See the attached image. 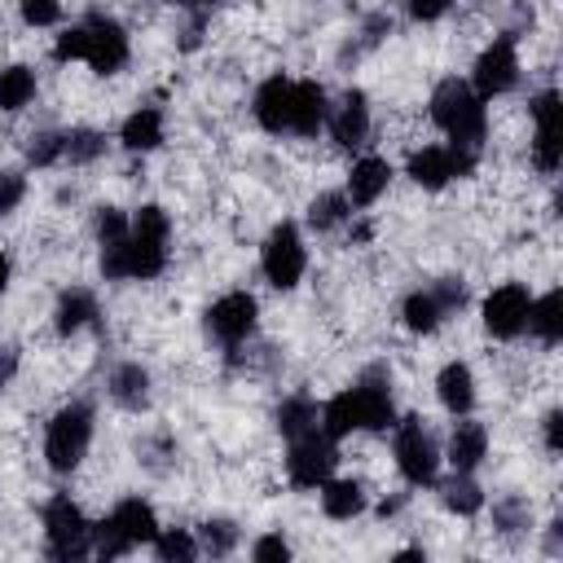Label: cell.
Returning a JSON list of instances; mask_svg holds the SVG:
<instances>
[{
  "mask_svg": "<svg viewBox=\"0 0 563 563\" xmlns=\"http://www.w3.org/2000/svg\"><path fill=\"white\" fill-rule=\"evenodd\" d=\"M435 391H440V405L449 413H471V405H475V378H471V369L462 361H453V365L440 369Z\"/></svg>",
  "mask_w": 563,
  "mask_h": 563,
  "instance_id": "obj_20",
  "label": "cell"
},
{
  "mask_svg": "<svg viewBox=\"0 0 563 563\" xmlns=\"http://www.w3.org/2000/svg\"><path fill=\"white\" fill-rule=\"evenodd\" d=\"M396 466L409 484H431L435 479L440 453H435V440L427 435V427L418 418L396 422Z\"/></svg>",
  "mask_w": 563,
  "mask_h": 563,
  "instance_id": "obj_8",
  "label": "cell"
},
{
  "mask_svg": "<svg viewBox=\"0 0 563 563\" xmlns=\"http://www.w3.org/2000/svg\"><path fill=\"white\" fill-rule=\"evenodd\" d=\"M400 312H405V325H409L413 334H431V330L444 321V308H440V299H435L431 290H413Z\"/></svg>",
  "mask_w": 563,
  "mask_h": 563,
  "instance_id": "obj_28",
  "label": "cell"
},
{
  "mask_svg": "<svg viewBox=\"0 0 563 563\" xmlns=\"http://www.w3.org/2000/svg\"><path fill=\"white\" fill-rule=\"evenodd\" d=\"M35 97V70L31 66H4L0 70V110H22Z\"/></svg>",
  "mask_w": 563,
  "mask_h": 563,
  "instance_id": "obj_29",
  "label": "cell"
},
{
  "mask_svg": "<svg viewBox=\"0 0 563 563\" xmlns=\"http://www.w3.org/2000/svg\"><path fill=\"white\" fill-rule=\"evenodd\" d=\"M449 9V0H409V13L418 18V22H431V18H440Z\"/></svg>",
  "mask_w": 563,
  "mask_h": 563,
  "instance_id": "obj_43",
  "label": "cell"
},
{
  "mask_svg": "<svg viewBox=\"0 0 563 563\" xmlns=\"http://www.w3.org/2000/svg\"><path fill=\"white\" fill-rule=\"evenodd\" d=\"M132 233H145V238H163L167 242V233H172V220H167V211L163 207H141L136 216H132Z\"/></svg>",
  "mask_w": 563,
  "mask_h": 563,
  "instance_id": "obj_34",
  "label": "cell"
},
{
  "mask_svg": "<svg viewBox=\"0 0 563 563\" xmlns=\"http://www.w3.org/2000/svg\"><path fill=\"white\" fill-rule=\"evenodd\" d=\"M317 418H321V409H317L308 396H290V400L277 405V431H282L286 440H299V435L317 431Z\"/></svg>",
  "mask_w": 563,
  "mask_h": 563,
  "instance_id": "obj_27",
  "label": "cell"
},
{
  "mask_svg": "<svg viewBox=\"0 0 563 563\" xmlns=\"http://www.w3.org/2000/svg\"><path fill=\"white\" fill-rule=\"evenodd\" d=\"M92 317H97V299H92V290H66L62 299H57V312H53V325H57V334H79L84 325H92Z\"/></svg>",
  "mask_w": 563,
  "mask_h": 563,
  "instance_id": "obj_23",
  "label": "cell"
},
{
  "mask_svg": "<svg viewBox=\"0 0 563 563\" xmlns=\"http://www.w3.org/2000/svg\"><path fill=\"white\" fill-rule=\"evenodd\" d=\"M26 158H31L35 167L57 163V158H62V132H35L31 145H26Z\"/></svg>",
  "mask_w": 563,
  "mask_h": 563,
  "instance_id": "obj_35",
  "label": "cell"
},
{
  "mask_svg": "<svg viewBox=\"0 0 563 563\" xmlns=\"http://www.w3.org/2000/svg\"><path fill=\"white\" fill-rule=\"evenodd\" d=\"M84 35H88L84 62H88L97 75H114V70L128 62V35H123L119 22H110V18H88V22H84Z\"/></svg>",
  "mask_w": 563,
  "mask_h": 563,
  "instance_id": "obj_15",
  "label": "cell"
},
{
  "mask_svg": "<svg viewBox=\"0 0 563 563\" xmlns=\"http://www.w3.org/2000/svg\"><path fill=\"white\" fill-rule=\"evenodd\" d=\"M347 194H321V198H312V207H308V220L317 224V229H334L339 220H347Z\"/></svg>",
  "mask_w": 563,
  "mask_h": 563,
  "instance_id": "obj_33",
  "label": "cell"
},
{
  "mask_svg": "<svg viewBox=\"0 0 563 563\" xmlns=\"http://www.w3.org/2000/svg\"><path fill=\"white\" fill-rule=\"evenodd\" d=\"M84 44H88L84 26H70L66 35H57V44H53V57H57V62H75V57H84Z\"/></svg>",
  "mask_w": 563,
  "mask_h": 563,
  "instance_id": "obj_39",
  "label": "cell"
},
{
  "mask_svg": "<svg viewBox=\"0 0 563 563\" xmlns=\"http://www.w3.org/2000/svg\"><path fill=\"white\" fill-rule=\"evenodd\" d=\"M330 119V106H325V88L317 79H299L295 84V97H290V132L299 136H317Z\"/></svg>",
  "mask_w": 563,
  "mask_h": 563,
  "instance_id": "obj_17",
  "label": "cell"
},
{
  "mask_svg": "<svg viewBox=\"0 0 563 563\" xmlns=\"http://www.w3.org/2000/svg\"><path fill=\"white\" fill-rule=\"evenodd\" d=\"M484 449H488V431L479 422H457L453 427V435H449V462H453V471H475L479 457H484Z\"/></svg>",
  "mask_w": 563,
  "mask_h": 563,
  "instance_id": "obj_21",
  "label": "cell"
},
{
  "mask_svg": "<svg viewBox=\"0 0 563 563\" xmlns=\"http://www.w3.org/2000/svg\"><path fill=\"white\" fill-rule=\"evenodd\" d=\"M154 550H158L163 563H189L198 554V541L185 528H158L154 532Z\"/></svg>",
  "mask_w": 563,
  "mask_h": 563,
  "instance_id": "obj_31",
  "label": "cell"
},
{
  "mask_svg": "<svg viewBox=\"0 0 563 563\" xmlns=\"http://www.w3.org/2000/svg\"><path fill=\"white\" fill-rule=\"evenodd\" d=\"M365 132H369V106H365L361 92H347V97L339 101V110L330 114V136L352 150V145L365 141Z\"/></svg>",
  "mask_w": 563,
  "mask_h": 563,
  "instance_id": "obj_18",
  "label": "cell"
},
{
  "mask_svg": "<svg viewBox=\"0 0 563 563\" xmlns=\"http://www.w3.org/2000/svg\"><path fill=\"white\" fill-rule=\"evenodd\" d=\"M255 317H260V303H255V295H246V290H229V295H220L211 308H207V330L220 339V343H242L251 330H255Z\"/></svg>",
  "mask_w": 563,
  "mask_h": 563,
  "instance_id": "obj_13",
  "label": "cell"
},
{
  "mask_svg": "<svg viewBox=\"0 0 563 563\" xmlns=\"http://www.w3.org/2000/svg\"><path fill=\"white\" fill-rule=\"evenodd\" d=\"M528 308H532V295L519 282H506L484 299V330L493 339H515L528 330Z\"/></svg>",
  "mask_w": 563,
  "mask_h": 563,
  "instance_id": "obj_10",
  "label": "cell"
},
{
  "mask_svg": "<svg viewBox=\"0 0 563 563\" xmlns=\"http://www.w3.org/2000/svg\"><path fill=\"white\" fill-rule=\"evenodd\" d=\"M396 427V405H391V391L383 378H365L347 391H339L325 409H321V431L330 440L347 435V431H387Z\"/></svg>",
  "mask_w": 563,
  "mask_h": 563,
  "instance_id": "obj_1",
  "label": "cell"
},
{
  "mask_svg": "<svg viewBox=\"0 0 563 563\" xmlns=\"http://www.w3.org/2000/svg\"><path fill=\"white\" fill-rule=\"evenodd\" d=\"M101 150H106V136L92 132V128H70V132H62V158H66V163H92Z\"/></svg>",
  "mask_w": 563,
  "mask_h": 563,
  "instance_id": "obj_30",
  "label": "cell"
},
{
  "mask_svg": "<svg viewBox=\"0 0 563 563\" xmlns=\"http://www.w3.org/2000/svg\"><path fill=\"white\" fill-rule=\"evenodd\" d=\"M128 229H132V224H128V216H123L119 207H101V211H97V238H101V242H119V238H128Z\"/></svg>",
  "mask_w": 563,
  "mask_h": 563,
  "instance_id": "obj_37",
  "label": "cell"
},
{
  "mask_svg": "<svg viewBox=\"0 0 563 563\" xmlns=\"http://www.w3.org/2000/svg\"><path fill=\"white\" fill-rule=\"evenodd\" d=\"M119 141L128 145V150H158L163 145V114L154 110V106H141L136 114H128L123 119V132H119Z\"/></svg>",
  "mask_w": 563,
  "mask_h": 563,
  "instance_id": "obj_22",
  "label": "cell"
},
{
  "mask_svg": "<svg viewBox=\"0 0 563 563\" xmlns=\"http://www.w3.org/2000/svg\"><path fill=\"white\" fill-rule=\"evenodd\" d=\"M44 537H48V554L53 559H79L92 545V528L79 515V506L70 497H53L44 506Z\"/></svg>",
  "mask_w": 563,
  "mask_h": 563,
  "instance_id": "obj_6",
  "label": "cell"
},
{
  "mask_svg": "<svg viewBox=\"0 0 563 563\" xmlns=\"http://www.w3.org/2000/svg\"><path fill=\"white\" fill-rule=\"evenodd\" d=\"M251 554H255L260 563H273V559H290V545H286L282 537H260Z\"/></svg>",
  "mask_w": 563,
  "mask_h": 563,
  "instance_id": "obj_41",
  "label": "cell"
},
{
  "mask_svg": "<svg viewBox=\"0 0 563 563\" xmlns=\"http://www.w3.org/2000/svg\"><path fill=\"white\" fill-rule=\"evenodd\" d=\"M431 119L440 123V132L462 145V150H475L484 141V97L462 84V79H444L431 97Z\"/></svg>",
  "mask_w": 563,
  "mask_h": 563,
  "instance_id": "obj_2",
  "label": "cell"
},
{
  "mask_svg": "<svg viewBox=\"0 0 563 563\" xmlns=\"http://www.w3.org/2000/svg\"><path fill=\"white\" fill-rule=\"evenodd\" d=\"M4 374H9V361H4V365H0V383H4Z\"/></svg>",
  "mask_w": 563,
  "mask_h": 563,
  "instance_id": "obj_46",
  "label": "cell"
},
{
  "mask_svg": "<svg viewBox=\"0 0 563 563\" xmlns=\"http://www.w3.org/2000/svg\"><path fill=\"white\" fill-rule=\"evenodd\" d=\"M167 4H220V0H167Z\"/></svg>",
  "mask_w": 563,
  "mask_h": 563,
  "instance_id": "obj_45",
  "label": "cell"
},
{
  "mask_svg": "<svg viewBox=\"0 0 563 563\" xmlns=\"http://www.w3.org/2000/svg\"><path fill=\"white\" fill-rule=\"evenodd\" d=\"M92 532H97V554H101V559H119V554H128L132 545L154 541L158 519H154V510H150L141 497H128V501H119V506L110 510V519L97 523Z\"/></svg>",
  "mask_w": 563,
  "mask_h": 563,
  "instance_id": "obj_4",
  "label": "cell"
},
{
  "mask_svg": "<svg viewBox=\"0 0 563 563\" xmlns=\"http://www.w3.org/2000/svg\"><path fill=\"white\" fill-rule=\"evenodd\" d=\"M4 286H9V255L0 251V290H4Z\"/></svg>",
  "mask_w": 563,
  "mask_h": 563,
  "instance_id": "obj_44",
  "label": "cell"
},
{
  "mask_svg": "<svg viewBox=\"0 0 563 563\" xmlns=\"http://www.w3.org/2000/svg\"><path fill=\"white\" fill-rule=\"evenodd\" d=\"M26 194V180L18 172H0V211H13Z\"/></svg>",
  "mask_w": 563,
  "mask_h": 563,
  "instance_id": "obj_40",
  "label": "cell"
},
{
  "mask_svg": "<svg viewBox=\"0 0 563 563\" xmlns=\"http://www.w3.org/2000/svg\"><path fill=\"white\" fill-rule=\"evenodd\" d=\"M290 97H295V84L286 75H273L260 84L255 92V119L264 132H290Z\"/></svg>",
  "mask_w": 563,
  "mask_h": 563,
  "instance_id": "obj_16",
  "label": "cell"
},
{
  "mask_svg": "<svg viewBox=\"0 0 563 563\" xmlns=\"http://www.w3.org/2000/svg\"><path fill=\"white\" fill-rule=\"evenodd\" d=\"M545 449L550 453H563V413L559 409L545 413Z\"/></svg>",
  "mask_w": 563,
  "mask_h": 563,
  "instance_id": "obj_42",
  "label": "cell"
},
{
  "mask_svg": "<svg viewBox=\"0 0 563 563\" xmlns=\"http://www.w3.org/2000/svg\"><path fill=\"white\" fill-rule=\"evenodd\" d=\"M233 541H238V528H233L229 519H211V523H202V545H207L211 554H229Z\"/></svg>",
  "mask_w": 563,
  "mask_h": 563,
  "instance_id": "obj_36",
  "label": "cell"
},
{
  "mask_svg": "<svg viewBox=\"0 0 563 563\" xmlns=\"http://www.w3.org/2000/svg\"><path fill=\"white\" fill-rule=\"evenodd\" d=\"M532 119H537L532 163L541 172H559V158H563V106H559V92H541L532 101Z\"/></svg>",
  "mask_w": 563,
  "mask_h": 563,
  "instance_id": "obj_14",
  "label": "cell"
},
{
  "mask_svg": "<svg viewBox=\"0 0 563 563\" xmlns=\"http://www.w3.org/2000/svg\"><path fill=\"white\" fill-rule=\"evenodd\" d=\"M387 180H391L387 158H361V163H352V176H347V202L369 207V202L387 189Z\"/></svg>",
  "mask_w": 563,
  "mask_h": 563,
  "instance_id": "obj_19",
  "label": "cell"
},
{
  "mask_svg": "<svg viewBox=\"0 0 563 563\" xmlns=\"http://www.w3.org/2000/svg\"><path fill=\"white\" fill-rule=\"evenodd\" d=\"M88 440H92V409L84 400L66 405L53 413L48 422V435H44V457L53 471H75L88 453Z\"/></svg>",
  "mask_w": 563,
  "mask_h": 563,
  "instance_id": "obj_3",
  "label": "cell"
},
{
  "mask_svg": "<svg viewBox=\"0 0 563 563\" xmlns=\"http://www.w3.org/2000/svg\"><path fill=\"white\" fill-rule=\"evenodd\" d=\"M62 13V0H22V22L26 26H53Z\"/></svg>",
  "mask_w": 563,
  "mask_h": 563,
  "instance_id": "obj_38",
  "label": "cell"
},
{
  "mask_svg": "<svg viewBox=\"0 0 563 563\" xmlns=\"http://www.w3.org/2000/svg\"><path fill=\"white\" fill-rule=\"evenodd\" d=\"M528 330H532L541 343H559V339H563V295H559V290L532 299V308H528Z\"/></svg>",
  "mask_w": 563,
  "mask_h": 563,
  "instance_id": "obj_25",
  "label": "cell"
},
{
  "mask_svg": "<svg viewBox=\"0 0 563 563\" xmlns=\"http://www.w3.org/2000/svg\"><path fill=\"white\" fill-rule=\"evenodd\" d=\"M519 79V53H515V35H497L479 62H475V92L479 97H501L510 92Z\"/></svg>",
  "mask_w": 563,
  "mask_h": 563,
  "instance_id": "obj_11",
  "label": "cell"
},
{
  "mask_svg": "<svg viewBox=\"0 0 563 563\" xmlns=\"http://www.w3.org/2000/svg\"><path fill=\"white\" fill-rule=\"evenodd\" d=\"M286 471H290V484L295 488H321L334 471V440L330 435H299L290 440V457H286Z\"/></svg>",
  "mask_w": 563,
  "mask_h": 563,
  "instance_id": "obj_9",
  "label": "cell"
},
{
  "mask_svg": "<svg viewBox=\"0 0 563 563\" xmlns=\"http://www.w3.org/2000/svg\"><path fill=\"white\" fill-rule=\"evenodd\" d=\"M167 264V242L163 238H145V233H132L119 238V242H101V273L106 277H158Z\"/></svg>",
  "mask_w": 563,
  "mask_h": 563,
  "instance_id": "obj_5",
  "label": "cell"
},
{
  "mask_svg": "<svg viewBox=\"0 0 563 563\" xmlns=\"http://www.w3.org/2000/svg\"><path fill=\"white\" fill-rule=\"evenodd\" d=\"M321 510L330 519H352L365 510V488L356 479H325L321 484Z\"/></svg>",
  "mask_w": 563,
  "mask_h": 563,
  "instance_id": "obj_24",
  "label": "cell"
},
{
  "mask_svg": "<svg viewBox=\"0 0 563 563\" xmlns=\"http://www.w3.org/2000/svg\"><path fill=\"white\" fill-rule=\"evenodd\" d=\"M260 264H264V277H268L277 290H290V286L303 277L308 255H303V238H299V229H295L290 220H282V224L268 233V242H264V251H260Z\"/></svg>",
  "mask_w": 563,
  "mask_h": 563,
  "instance_id": "obj_7",
  "label": "cell"
},
{
  "mask_svg": "<svg viewBox=\"0 0 563 563\" xmlns=\"http://www.w3.org/2000/svg\"><path fill=\"white\" fill-rule=\"evenodd\" d=\"M110 396H114L123 409H145V400H150V374H145L136 361L119 365V369L110 374Z\"/></svg>",
  "mask_w": 563,
  "mask_h": 563,
  "instance_id": "obj_26",
  "label": "cell"
},
{
  "mask_svg": "<svg viewBox=\"0 0 563 563\" xmlns=\"http://www.w3.org/2000/svg\"><path fill=\"white\" fill-rule=\"evenodd\" d=\"M475 167L471 150L462 145H427L409 158V176L422 185V189H444L453 176H466Z\"/></svg>",
  "mask_w": 563,
  "mask_h": 563,
  "instance_id": "obj_12",
  "label": "cell"
},
{
  "mask_svg": "<svg viewBox=\"0 0 563 563\" xmlns=\"http://www.w3.org/2000/svg\"><path fill=\"white\" fill-rule=\"evenodd\" d=\"M440 501H444L449 510H457V515H475V510L484 506V493L466 479V471H457V479H449V484H444Z\"/></svg>",
  "mask_w": 563,
  "mask_h": 563,
  "instance_id": "obj_32",
  "label": "cell"
}]
</instances>
